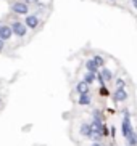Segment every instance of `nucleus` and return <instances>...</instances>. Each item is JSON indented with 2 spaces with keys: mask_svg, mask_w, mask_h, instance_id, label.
<instances>
[{
  "mask_svg": "<svg viewBox=\"0 0 137 146\" xmlns=\"http://www.w3.org/2000/svg\"><path fill=\"white\" fill-rule=\"evenodd\" d=\"M92 98H90V95L86 93V95H79V98H77V104H81V106H89Z\"/></svg>",
  "mask_w": 137,
  "mask_h": 146,
  "instance_id": "obj_10",
  "label": "nucleus"
},
{
  "mask_svg": "<svg viewBox=\"0 0 137 146\" xmlns=\"http://www.w3.org/2000/svg\"><path fill=\"white\" fill-rule=\"evenodd\" d=\"M3 47H5V42H3V40H0V52L3 50Z\"/></svg>",
  "mask_w": 137,
  "mask_h": 146,
  "instance_id": "obj_19",
  "label": "nucleus"
},
{
  "mask_svg": "<svg viewBox=\"0 0 137 146\" xmlns=\"http://www.w3.org/2000/svg\"><path fill=\"white\" fill-rule=\"evenodd\" d=\"M11 10H13V13H16V15H28L29 13V5L26 3V2H23V0H18V2H15V3L11 5Z\"/></svg>",
  "mask_w": 137,
  "mask_h": 146,
  "instance_id": "obj_3",
  "label": "nucleus"
},
{
  "mask_svg": "<svg viewBox=\"0 0 137 146\" xmlns=\"http://www.w3.org/2000/svg\"><path fill=\"white\" fill-rule=\"evenodd\" d=\"M39 16L37 15H26V19H24V24L28 29H36V27H39Z\"/></svg>",
  "mask_w": 137,
  "mask_h": 146,
  "instance_id": "obj_4",
  "label": "nucleus"
},
{
  "mask_svg": "<svg viewBox=\"0 0 137 146\" xmlns=\"http://www.w3.org/2000/svg\"><path fill=\"white\" fill-rule=\"evenodd\" d=\"M126 82L123 80V79H116V87H124Z\"/></svg>",
  "mask_w": 137,
  "mask_h": 146,
  "instance_id": "obj_17",
  "label": "nucleus"
},
{
  "mask_svg": "<svg viewBox=\"0 0 137 146\" xmlns=\"http://www.w3.org/2000/svg\"><path fill=\"white\" fill-rule=\"evenodd\" d=\"M128 141H129V146H137V133L134 130L128 135Z\"/></svg>",
  "mask_w": 137,
  "mask_h": 146,
  "instance_id": "obj_12",
  "label": "nucleus"
},
{
  "mask_svg": "<svg viewBox=\"0 0 137 146\" xmlns=\"http://www.w3.org/2000/svg\"><path fill=\"white\" fill-rule=\"evenodd\" d=\"M86 69L89 71V72H99V69H100V68L97 66V63H95V61L90 58V60L86 61Z\"/></svg>",
  "mask_w": 137,
  "mask_h": 146,
  "instance_id": "obj_11",
  "label": "nucleus"
},
{
  "mask_svg": "<svg viewBox=\"0 0 137 146\" xmlns=\"http://www.w3.org/2000/svg\"><path fill=\"white\" fill-rule=\"evenodd\" d=\"M124 117H123V124H121V130H123V135L128 138V135L132 132V125H131V114H129L128 109H124Z\"/></svg>",
  "mask_w": 137,
  "mask_h": 146,
  "instance_id": "obj_1",
  "label": "nucleus"
},
{
  "mask_svg": "<svg viewBox=\"0 0 137 146\" xmlns=\"http://www.w3.org/2000/svg\"><path fill=\"white\" fill-rule=\"evenodd\" d=\"M99 72H100V76L103 77V80H105V82H110L113 79V72L108 68H100Z\"/></svg>",
  "mask_w": 137,
  "mask_h": 146,
  "instance_id": "obj_9",
  "label": "nucleus"
},
{
  "mask_svg": "<svg viewBox=\"0 0 137 146\" xmlns=\"http://www.w3.org/2000/svg\"><path fill=\"white\" fill-rule=\"evenodd\" d=\"M113 100H115L116 103H118V101H126V100H128V92H126L124 87H116L115 93H113Z\"/></svg>",
  "mask_w": 137,
  "mask_h": 146,
  "instance_id": "obj_5",
  "label": "nucleus"
},
{
  "mask_svg": "<svg viewBox=\"0 0 137 146\" xmlns=\"http://www.w3.org/2000/svg\"><path fill=\"white\" fill-rule=\"evenodd\" d=\"M11 35H13L11 26H0V40L7 42V40L11 39Z\"/></svg>",
  "mask_w": 137,
  "mask_h": 146,
  "instance_id": "obj_6",
  "label": "nucleus"
},
{
  "mask_svg": "<svg viewBox=\"0 0 137 146\" xmlns=\"http://www.w3.org/2000/svg\"><path fill=\"white\" fill-rule=\"evenodd\" d=\"M131 2H132V7L137 10V0H131Z\"/></svg>",
  "mask_w": 137,
  "mask_h": 146,
  "instance_id": "obj_20",
  "label": "nucleus"
},
{
  "mask_svg": "<svg viewBox=\"0 0 137 146\" xmlns=\"http://www.w3.org/2000/svg\"><path fill=\"white\" fill-rule=\"evenodd\" d=\"M92 60H94L95 63H97V66H99V68H103V66H105V60H103V56L95 55L94 58H92Z\"/></svg>",
  "mask_w": 137,
  "mask_h": 146,
  "instance_id": "obj_14",
  "label": "nucleus"
},
{
  "mask_svg": "<svg viewBox=\"0 0 137 146\" xmlns=\"http://www.w3.org/2000/svg\"><path fill=\"white\" fill-rule=\"evenodd\" d=\"M111 2H115V0H111Z\"/></svg>",
  "mask_w": 137,
  "mask_h": 146,
  "instance_id": "obj_23",
  "label": "nucleus"
},
{
  "mask_svg": "<svg viewBox=\"0 0 137 146\" xmlns=\"http://www.w3.org/2000/svg\"><path fill=\"white\" fill-rule=\"evenodd\" d=\"M95 74H97V72H89V71H87V72L84 74V82H87V84H92V82L95 80Z\"/></svg>",
  "mask_w": 137,
  "mask_h": 146,
  "instance_id": "obj_13",
  "label": "nucleus"
},
{
  "mask_svg": "<svg viewBox=\"0 0 137 146\" xmlns=\"http://www.w3.org/2000/svg\"><path fill=\"white\" fill-rule=\"evenodd\" d=\"M90 146H102V145H100L99 141H94V143H92V145H90Z\"/></svg>",
  "mask_w": 137,
  "mask_h": 146,
  "instance_id": "obj_21",
  "label": "nucleus"
},
{
  "mask_svg": "<svg viewBox=\"0 0 137 146\" xmlns=\"http://www.w3.org/2000/svg\"><path fill=\"white\" fill-rule=\"evenodd\" d=\"M99 93L102 95V96H107V95H108V90L105 88V85H100V90H99Z\"/></svg>",
  "mask_w": 137,
  "mask_h": 146,
  "instance_id": "obj_16",
  "label": "nucleus"
},
{
  "mask_svg": "<svg viewBox=\"0 0 137 146\" xmlns=\"http://www.w3.org/2000/svg\"><path fill=\"white\" fill-rule=\"evenodd\" d=\"M11 31L16 37H24V35L28 34V27H26V24L21 21H13L11 23Z\"/></svg>",
  "mask_w": 137,
  "mask_h": 146,
  "instance_id": "obj_2",
  "label": "nucleus"
},
{
  "mask_svg": "<svg viewBox=\"0 0 137 146\" xmlns=\"http://www.w3.org/2000/svg\"><path fill=\"white\" fill-rule=\"evenodd\" d=\"M76 92H77L79 95H86V93H89V92H90L89 84H87V82H84V80L77 82V84H76Z\"/></svg>",
  "mask_w": 137,
  "mask_h": 146,
  "instance_id": "obj_7",
  "label": "nucleus"
},
{
  "mask_svg": "<svg viewBox=\"0 0 137 146\" xmlns=\"http://www.w3.org/2000/svg\"><path fill=\"white\" fill-rule=\"evenodd\" d=\"M79 133H81L82 137H87V138H90V135H92V127H90V124H87V122H84V124L81 125V129H79Z\"/></svg>",
  "mask_w": 137,
  "mask_h": 146,
  "instance_id": "obj_8",
  "label": "nucleus"
},
{
  "mask_svg": "<svg viewBox=\"0 0 137 146\" xmlns=\"http://www.w3.org/2000/svg\"><path fill=\"white\" fill-rule=\"evenodd\" d=\"M94 119L95 120H102V122H103V116H102V112H100L99 109H95V111H94Z\"/></svg>",
  "mask_w": 137,
  "mask_h": 146,
  "instance_id": "obj_15",
  "label": "nucleus"
},
{
  "mask_svg": "<svg viewBox=\"0 0 137 146\" xmlns=\"http://www.w3.org/2000/svg\"><path fill=\"white\" fill-rule=\"evenodd\" d=\"M0 103H2V100H0Z\"/></svg>",
  "mask_w": 137,
  "mask_h": 146,
  "instance_id": "obj_22",
  "label": "nucleus"
},
{
  "mask_svg": "<svg viewBox=\"0 0 137 146\" xmlns=\"http://www.w3.org/2000/svg\"><path fill=\"white\" fill-rule=\"evenodd\" d=\"M23 2H26V3L29 5V3H37L39 0H23Z\"/></svg>",
  "mask_w": 137,
  "mask_h": 146,
  "instance_id": "obj_18",
  "label": "nucleus"
}]
</instances>
